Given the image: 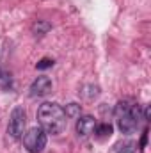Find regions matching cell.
I'll list each match as a JSON object with an SVG mask.
<instances>
[{
  "mask_svg": "<svg viewBox=\"0 0 151 153\" xmlns=\"http://www.w3.org/2000/svg\"><path fill=\"white\" fill-rule=\"evenodd\" d=\"M38 119H39V126L46 134H52V135L62 134L66 130V125H68L64 109L57 103H52V102H44L43 105H39Z\"/></svg>",
  "mask_w": 151,
  "mask_h": 153,
  "instance_id": "6da1fadb",
  "label": "cell"
},
{
  "mask_svg": "<svg viewBox=\"0 0 151 153\" xmlns=\"http://www.w3.org/2000/svg\"><path fill=\"white\" fill-rule=\"evenodd\" d=\"M142 119L141 105L132 100H121L115 105V123L123 134H133Z\"/></svg>",
  "mask_w": 151,
  "mask_h": 153,
  "instance_id": "7a4b0ae2",
  "label": "cell"
},
{
  "mask_svg": "<svg viewBox=\"0 0 151 153\" xmlns=\"http://www.w3.org/2000/svg\"><path fill=\"white\" fill-rule=\"evenodd\" d=\"M46 132L41 126H34L23 134V146L29 153H41L46 146Z\"/></svg>",
  "mask_w": 151,
  "mask_h": 153,
  "instance_id": "3957f363",
  "label": "cell"
},
{
  "mask_svg": "<svg viewBox=\"0 0 151 153\" xmlns=\"http://www.w3.org/2000/svg\"><path fill=\"white\" fill-rule=\"evenodd\" d=\"M25 126H27V112L21 105H16L11 112V117H9V134L11 137L14 139H21L23 134H25Z\"/></svg>",
  "mask_w": 151,
  "mask_h": 153,
  "instance_id": "277c9868",
  "label": "cell"
},
{
  "mask_svg": "<svg viewBox=\"0 0 151 153\" xmlns=\"http://www.w3.org/2000/svg\"><path fill=\"white\" fill-rule=\"evenodd\" d=\"M30 96L32 98H41V96H46L50 91H52V80L50 76L46 75H41L38 76L32 84H30Z\"/></svg>",
  "mask_w": 151,
  "mask_h": 153,
  "instance_id": "5b68a950",
  "label": "cell"
},
{
  "mask_svg": "<svg viewBox=\"0 0 151 153\" xmlns=\"http://www.w3.org/2000/svg\"><path fill=\"white\" fill-rule=\"evenodd\" d=\"M96 128V119L93 116L85 114V116H78L76 119V134L80 137H89Z\"/></svg>",
  "mask_w": 151,
  "mask_h": 153,
  "instance_id": "8992f818",
  "label": "cell"
},
{
  "mask_svg": "<svg viewBox=\"0 0 151 153\" xmlns=\"http://www.w3.org/2000/svg\"><path fill=\"white\" fill-rule=\"evenodd\" d=\"M114 152L115 153H135L137 152V143L132 141V139H123V141L114 144Z\"/></svg>",
  "mask_w": 151,
  "mask_h": 153,
  "instance_id": "52a82bcc",
  "label": "cell"
},
{
  "mask_svg": "<svg viewBox=\"0 0 151 153\" xmlns=\"http://www.w3.org/2000/svg\"><path fill=\"white\" fill-rule=\"evenodd\" d=\"M50 29H52V25H50L48 22H44V20H38V22L32 25V32H34L36 36H43V34H46Z\"/></svg>",
  "mask_w": 151,
  "mask_h": 153,
  "instance_id": "ba28073f",
  "label": "cell"
},
{
  "mask_svg": "<svg viewBox=\"0 0 151 153\" xmlns=\"http://www.w3.org/2000/svg\"><path fill=\"white\" fill-rule=\"evenodd\" d=\"M94 132H96V135L98 137H110L114 132L112 125H109V123H101V125H96V128H94Z\"/></svg>",
  "mask_w": 151,
  "mask_h": 153,
  "instance_id": "9c48e42d",
  "label": "cell"
},
{
  "mask_svg": "<svg viewBox=\"0 0 151 153\" xmlns=\"http://www.w3.org/2000/svg\"><path fill=\"white\" fill-rule=\"evenodd\" d=\"M66 117H75V116H80V105H76V103H70V105H66Z\"/></svg>",
  "mask_w": 151,
  "mask_h": 153,
  "instance_id": "30bf717a",
  "label": "cell"
},
{
  "mask_svg": "<svg viewBox=\"0 0 151 153\" xmlns=\"http://www.w3.org/2000/svg\"><path fill=\"white\" fill-rule=\"evenodd\" d=\"M52 66H53V61L48 59V57L41 59V61L38 62V70H46V68H52Z\"/></svg>",
  "mask_w": 151,
  "mask_h": 153,
  "instance_id": "8fae6325",
  "label": "cell"
},
{
  "mask_svg": "<svg viewBox=\"0 0 151 153\" xmlns=\"http://www.w3.org/2000/svg\"><path fill=\"white\" fill-rule=\"evenodd\" d=\"M148 130H144V134H142V141H141V148H146V143H148Z\"/></svg>",
  "mask_w": 151,
  "mask_h": 153,
  "instance_id": "7c38bea8",
  "label": "cell"
}]
</instances>
